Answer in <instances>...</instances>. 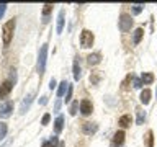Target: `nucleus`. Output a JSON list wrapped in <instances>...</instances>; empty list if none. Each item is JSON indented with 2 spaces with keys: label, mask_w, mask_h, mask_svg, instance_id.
Returning <instances> with one entry per match:
<instances>
[{
  "label": "nucleus",
  "mask_w": 157,
  "mask_h": 147,
  "mask_svg": "<svg viewBox=\"0 0 157 147\" xmlns=\"http://www.w3.org/2000/svg\"><path fill=\"white\" fill-rule=\"evenodd\" d=\"M13 29H15V18L8 20V21L3 24V28H2V33H3V44H5V46H8L10 41H12V38H13Z\"/></svg>",
  "instance_id": "f257e3e1"
},
{
  "label": "nucleus",
  "mask_w": 157,
  "mask_h": 147,
  "mask_svg": "<svg viewBox=\"0 0 157 147\" xmlns=\"http://www.w3.org/2000/svg\"><path fill=\"white\" fill-rule=\"evenodd\" d=\"M93 41H95V36H93V33L90 31V29H82V33H80V46L83 49L92 47Z\"/></svg>",
  "instance_id": "f03ea898"
},
{
  "label": "nucleus",
  "mask_w": 157,
  "mask_h": 147,
  "mask_svg": "<svg viewBox=\"0 0 157 147\" xmlns=\"http://www.w3.org/2000/svg\"><path fill=\"white\" fill-rule=\"evenodd\" d=\"M46 57H48V44H43L39 49V56H38V72L44 74L46 69Z\"/></svg>",
  "instance_id": "7ed1b4c3"
},
{
  "label": "nucleus",
  "mask_w": 157,
  "mask_h": 147,
  "mask_svg": "<svg viewBox=\"0 0 157 147\" xmlns=\"http://www.w3.org/2000/svg\"><path fill=\"white\" fill-rule=\"evenodd\" d=\"M132 21H134V20L131 18V15H128V13H123L121 17H120V29L123 33H128L131 29V26H132Z\"/></svg>",
  "instance_id": "20e7f679"
},
{
  "label": "nucleus",
  "mask_w": 157,
  "mask_h": 147,
  "mask_svg": "<svg viewBox=\"0 0 157 147\" xmlns=\"http://www.w3.org/2000/svg\"><path fill=\"white\" fill-rule=\"evenodd\" d=\"M13 111V101H5L0 106V118H8Z\"/></svg>",
  "instance_id": "39448f33"
},
{
  "label": "nucleus",
  "mask_w": 157,
  "mask_h": 147,
  "mask_svg": "<svg viewBox=\"0 0 157 147\" xmlns=\"http://www.w3.org/2000/svg\"><path fill=\"white\" fill-rule=\"evenodd\" d=\"M82 131H83V134L92 136V134H95V132L98 131V124H97V123H83V124H82Z\"/></svg>",
  "instance_id": "423d86ee"
},
{
  "label": "nucleus",
  "mask_w": 157,
  "mask_h": 147,
  "mask_svg": "<svg viewBox=\"0 0 157 147\" xmlns=\"http://www.w3.org/2000/svg\"><path fill=\"white\" fill-rule=\"evenodd\" d=\"M92 111H93V105H92V101L90 100H82L80 101V113L83 116H88V115H92Z\"/></svg>",
  "instance_id": "0eeeda50"
},
{
  "label": "nucleus",
  "mask_w": 157,
  "mask_h": 147,
  "mask_svg": "<svg viewBox=\"0 0 157 147\" xmlns=\"http://www.w3.org/2000/svg\"><path fill=\"white\" fill-rule=\"evenodd\" d=\"M12 88H13L12 80H5L2 85H0V98H5V96H7L8 93L12 92Z\"/></svg>",
  "instance_id": "6e6552de"
},
{
  "label": "nucleus",
  "mask_w": 157,
  "mask_h": 147,
  "mask_svg": "<svg viewBox=\"0 0 157 147\" xmlns=\"http://www.w3.org/2000/svg\"><path fill=\"white\" fill-rule=\"evenodd\" d=\"M123 142H124V131H116L115 136H113V145L120 147L123 145Z\"/></svg>",
  "instance_id": "1a4fd4ad"
},
{
  "label": "nucleus",
  "mask_w": 157,
  "mask_h": 147,
  "mask_svg": "<svg viewBox=\"0 0 157 147\" xmlns=\"http://www.w3.org/2000/svg\"><path fill=\"white\" fill-rule=\"evenodd\" d=\"M33 96H34V93H29V95L23 100L21 106H20V113H21V115H25V113L28 111V108H29V105H31V101H33Z\"/></svg>",
  "instance_id": "9d476101"
},
{
  "label": "nucleus",
  "mask_w": 157,
  "mask_h": 147,
  "mask_svg": "<svg viewBox=\"0 0 157 147\" xmlns=\"http://www.w3.org/2000/svg\"><path fill=\"white\" fill-rule=\"evenodd\" d=\"M100 61H101V54L100 52H93V54H90V56H87L88 66H97V64H100Z\"/></svg>",
  "instance_id": "9b49d317"
},
{
  "label": "nucleus",
  "mask_w": 157,
  "mask_h": 147,
  "mask_svg": "<svg viewBox=\"0 0 157 147\" xmlns=\"http://www.w3.org/2000/svg\"><path fill=\"white\" fill-rule=\"evenodd\" d=\"M131 123H132V118L129 115H123L120 119H118V124H120L121 127H128V126H131Z\"/></svg>",
  "instance_id": "f8f14e48"
},
{
  "label": "nucleus",
  "mask_w": 157,
  "mask_h": 147,
  "mask_svg": "<svg viewBox=\"0 0 157 147\" xmlns=\"http://www.w3.org/2000/svg\"><path fill=\"white\" fill-rule=\"evenodd\" d=\"M142 36H144V29H142V28H136V29H134V34H132V43H134V44H139L141 39H142Z\"/></svg>",
  "instance_id": "ddd939ff"
},
{
  "label": "nucleus",
  "mask_w": 157,
  "mask_h": 147,
  "mask_svg": "<svg viewBox=\"0 0 157 147\" xmlns=\"http://www.w3.org/2000/svg\"><path fill=\"white\" fill-rule=\"evenodd\" d=\"M62 127H64V116H57L56 121H54V131H56V134H59L62 131Z\"/></svg>",
  "instance_id": "4468645a"
},
{
  "label": "nucleus",
  "mask_w": 157,
  "mask_h": 147,
  "mask_svg": "<svg viewBox=\"0 0 157 147\" xmlns=\"http://www.w3.org/2000/svg\"><path fill=\"white\" fill-rule=\"evenodd\" d=\"M141 103H144V105H147V103L151 101V90L149 88H144V90L141 92Z\"/></svg>",
  "instance_id": "2eb2a0df"
},
{
  "label": "nucleus",
  "mask_w": 157,
  "mask_h": 147,
  "mask_svg": "<svg viewBox=\"0 0 157 147\" xmlns=\"http://www.w3.org/2000/svg\"><path fill=\"white\" fill-rule=\"evenodd\" d=\"M154 75H152V74L151 72H144V74H142V75H141V80H142V83H146V85H149V83H152V82H154Z\"/></svg>",
  "instance_id": "dca6fc26"
},
{
  "label": "nucleus",
  "mask_w": 157,
  "mask_h": 147,
  "mask_svg": "<svg viewBox=\"0 0 157 147\" xmlns=\"http://www.w3.org/2000/svg\"><path fill=\"white\" fill-rule=\"evenodd\" d=\"M62 28H64V10L59 12V17H57V33H62Z\"/></svg>",
  "instance_id": "f3484780"
},
{
  "label": "nucleus",
  "mask_w": 157,
  "mask_h": 147,
  "mask_svg": "<svg viewBox=\"0 0 157 147\" xmlns=\"http://www.w3.org/2000/svg\"><path fill=\"white\" fill-rule=\"evenodd\" d=\"M69 88V83L66 82V80H62L61 83H59V90H57V96L59 98H62V95L66 93V90Z\"/></svg>",
  "instance_id": "a211bd4d"
},
{
  "label": "nucleus",
  "mask_w": 157,
  "mask_h": 147,
  "mask_svg": "<svg viewBox=\"0 0 157 147\" xmlns=\"http://www.w3.org/2000/svg\"><path fill=\"white\" fill-rule=\"evenodd\" d=\"M146 147H154V132L147 131L146 134Z\"/></svg>",
  "instance_id": "6ab92c4d"
},
{
  "label": "nucleus",
  "mask_w": 157,
  "mask_h": 147,
  "mask_svg": "<svg viewBox=\"0 0 157 147\" xmlns=\"http://www.w3.org/2000/svg\"><path fill=\"white\" fill-rule=\"evenodd\" d=\"M51 10H52V5H51V3H46V5H44V8H43V17H44L43 21H44V23H48V15L51 13Z\"/></svg>",
  "instance_id": "aec40b11"
},
{
  "label": "nucleus",
  "mask_w": 157,
  "mask_h": 147,
  "mask_svg": "<svg viewBox=\"0 0 157 147\" xmlns=\"http://www.w3.org/2000/svg\"><path fill=\"white\" fill-rule=\"evenodd\" d=\"M74 78H75V80H78V78H80V66H78V61H77V59L74 61Z\"/></svg>",
  "instance_id": "412c9836"
},
{
  "label": "nucleus",
  "mask_w": 157,
  "mask_h": 147,
  "mask_svg": "<svg viewBox=\"0 0 157 147\" xmlns=\"http://www.w3.org/2000/svg\"><path fill=\"white\" fill-rule=\"evenodd\" d=\"M7 129H8L7 124H5V123H0V141H2L3 137L7 136Z\"/></svg>",
  "instance_id": "4be33fe9"
},
{
  "label": "nucleus",
  "mask_w": 157,
  "mask_h": 147,
  "mask_svg": "<svg viewBox=\"0 0 157 147\" xmlns=\"http://www.w3.org/2000/svg\"><path fill=\"white\" fill-rule=\"evenodd\" d=\"M144 119H146V113L141 111V110H137V124H142Z\"/></svg>",
  "instance_id": "5701e85b"
},
{
  "label": "nucleus",
  "mask_w": 157,
  "mask_h": 147,
  "mask_svg": "<svg viewBox=\"0 0 157 147\" xmlns=\"http://www.w3.org/2000/svg\"><path fill=\"white\" fill-rule=\"evenodd\" d=\"M98 80H100V72H93L90 75V82L92 83H98Z\"/></svg>",
  "instance_id": "b1692460"
},
{
  "label": "nucleus",
  "mask_w": 157,
  "mask_h": 147,
  "mask_svg": "<svg viewBox=\"0 0 157 147\" xmlns=\"http://www.w3.org/2000/svg\"><path fill=\"white\" fill-rule=\"evenodd\" d=\"M132 12H134V15H139L141 12H142V7H144V5H141V3H136V5H132Z\"/></svg>",
  "instance_id": "393cba45"
},
{
  "label": "nucleus",
  "mask_w": 157,
  "mask_h": 147,
  "mask_svg": "<svg viewBox=\"0 0 157 147\" xmlns=\"http://www.w3.org/2000/svg\"><path fill=\"white\" fill-rule=\"evenodd\" d=\"M77 108H78V101H74L72 105H71V115H72V116L77 113Z\"/></svg>",
  "instance_id": "a878e982"
},
{
  "label": "nucleus",
  "mask_w": 157,
  "mask_h": 147,
  "mask_svg": "<svg viewBox=\"0 0 157 147\" xmlns=\"http://www.w3.org/2000/svg\"><path fill=\"white\" fill-rule=\"evenodd\" d=\"M49 119H51V115H49V113H46V115L43 116V119H41V124H43V126H46L48 123H49Z\"/></svg>",
  "instance_id": "bb28decb"
},
{
  "label": "nucleus",
  "mask_w": 157,
  "mask_h": 147,
  "mask_svg": "<svg viewBox=\"0 0 157 147\" xmlns=\"http://www.w3.org/2000/svg\"><path fill=\"white\" fill-rule=\"evenodd\" d=\"M71 96H72V85L69 83V88H67V95H66V103L71 100Z\"/></svg>",
  "instance_id": "cd10ccee"
},
{
  "label": "nucleus",
  "mask_w": 157,
  "mask_h": 147,
  "mask_svg": "<svg viewBox=\"0 0 157 147\" xmlns=\"http://www.w3.org/2000/svg\"><path fill=\"white\" fill-rule=\"evenodd\" d=\"M7 7H8L7 3H0V18L3 17V13H5V10H7Z\"/></svg>",
  "instance_id": "c85d7f7f"
},
{
  "label": "nucleus",
  "mask_w": 157,
  "mask_h": 147,
  "mask_svg": "<svg viewBox=\"0 0 157 147\" xmlns=\"http://www.w3.org/2000/svg\"><path fill=\"white\" fill-rule=\"evenodd\" d=\"M134 88H141L142 87V80L141 78H134V85H132Z\"/></svg>",
  "instance_id": "c756f323"
},
{
  "label": "nucleus",
  "mask_w": 157,
  "mask_h": 147,
  "mask_svg": "<svg viewBox=\"0 0 157 147\" xmlns=\"http://www.w3.org/2000/svg\"><path fill=\"white\" fill-rule=\"evenodd\" d=\"M56 145H57V136H54L51 142H49V147H56Z\"/></svg>",
  "instance_id": "7c9ffc66"
},
{
  "label": "nucleus",
  "mask_w": 157,
  "mask_h": 147,
  "mask_svg": "<svg viewBox=\"0 0 157 147\" xmlns=\"http://www.w3.org/2000/svg\"><path fill=\"white\" fill-rule=\"evenodd\" d=\"M59 108H61V98H59V100L56 101V105H54V110L56 111H59Z\"/></svg>",
  "instance_id": "2f4dec72"
},
{
  "label": "nucleus",
  "mask_w": 157,
  "mask_h": 147,
  "mask_svg": "<svg viewBox=\"0 0 157 147\" xmlns=\"http://www.w3.org/2000/svg\"><path fill=\"white\" fill-rule=\"evenodd\" d=\"M54 87H56V80H54V78H52V80L49 82V88H51V90H52Z\"/></svg>",
  "instance_id": "473e14b6"
},
{
  "label": "nucleus",
  "mask_w": 157,
  "mask_h": 147,
  "mask_svg": "<svg viewBox=\"0 0 157 147\" xmlns=\"http://www.w3.org/2000/svg\"><path fill=\"white\" fill-rule=\"evenodd\" d=\"M43 147H49V142H46V141H44V142H43Z\"/></svg>",
  "instance_id": "72a5a7b5"
},
{
  "label": "nucleus",
  "mask_w": 157,
  "mask_h": 147,
  "mask_svg": "<svg viewBox=\"0 0 157 147\" xmlns=\"http://www.w3.org/2000/svg\"><path fill=\"white\" fill-rule=\"evenodd\" d=\"M64 145H66V144H64V142H59V147H64Z\"/></svg>",
  "instance_id": "f704fd0d"
}]
</instances>
